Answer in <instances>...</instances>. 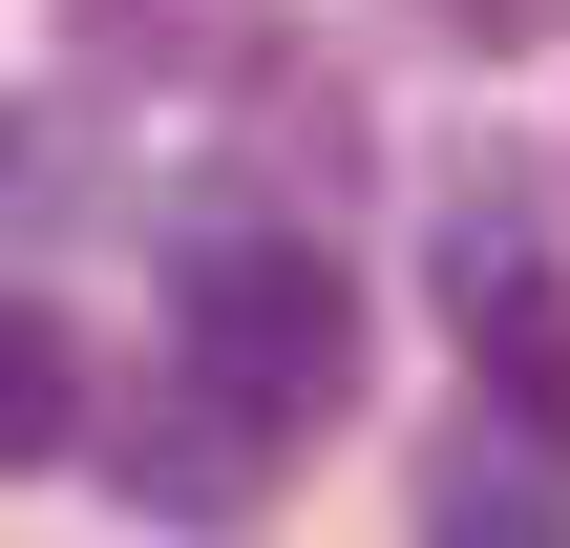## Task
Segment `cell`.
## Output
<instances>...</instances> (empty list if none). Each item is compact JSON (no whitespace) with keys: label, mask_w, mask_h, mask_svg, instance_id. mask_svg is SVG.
<instances>
[{"label":"cell","mask_w":570,"mask_h":548,"mask_svg":"<svg viewBox=\"0 0 570 548\" xmlns=\"http://www.w3.org/2000/svg\"><path fill=\"white\" fill-rule=\"evenodd\" d=\"M169 317H190V380H169V401H212L254 465L360 401V296H338V253L275 232L254 190H190V211H169Z\"/></svg>","instance_id":"1"},{"label":"cell","mask_w":570,"mask_h":548,"mask_svg":"<svg viewBox=\"0 0 570 548\" xmlns=\"http://www.w3.org/2000/svg\"><path fill=\"white\" fill-rule=\"evenodd\" d=\"M465 338H487V401H508L529 444H570V275H529V296H487Z\"/></svg>","instance_id":"3"},{"label":"cell","mask_w":570,"mask_h":548,"mask_svg":"<svg viewBox=\"0 0 570 548\" xmlns=\"http://www.w3.org/2000/svg\"><path fill=\"white\" fill-rule=\"evenodd\" d=\"M0 190H21V127H0Z\"/></svg>","instance_id":"6"},{"label":"cell","mask_w":570,"mask_h":548,"mask_svg":"<svg viewBox=\"0 0 570 548\" xmlns=\"http://www.w3.org/2000/svg\"><path fill=\"white\" fill-rule=\"evenodd\" d=\"M465 42H570V0H444Z\"/></svg>","instance_id":"5"},{"label":"cell","mask_w":570,"mask_h":548,"mask_svg":"<svg viewBox=\"0 0 570 548\" xmlns=\"http://www.w3.org/2000/svg\"><path fill=\"white\" fill-rule=\"evenodd\" d=\"M63 42L85 63H190V42H233V0H63Z\"/></svg>","instance_id":"4"},{"label":"cell","mask_w":570,"mask_h":548,"mask_svg":"<svg viewBox=\"0 0 570 548\" xmlns=\"http://www.w3.org/2000/svg\"><path fill=\"white\" fill-rule=\"evenodd\" d=\"M63 444H85V338H63L42 296H0V486L63 465Z\"/></svg>","instance_id":"2"}]
</instances>
